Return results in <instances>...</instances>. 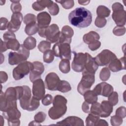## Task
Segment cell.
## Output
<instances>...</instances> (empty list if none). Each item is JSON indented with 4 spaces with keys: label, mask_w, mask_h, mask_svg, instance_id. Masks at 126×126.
<instances>
[{
    "label": "cell",
    "mask_w": 126,
    "mask_h": 126,
    "mask_svg": "<svg viewBox=\"0 0 126 126\" xmlns=\"http://www.w3.org/2000/svg\"><path fill=\"white\" fill-rule=\"evenodd\" d=\"M69 23L79 28H85L89 26L92 22L91 12L84 7H77L68 15Z\"/></svg>",
    "instance_id": "cell-1"
},
{
    "label": "cell",
    "mask_w": 126,
    "mask_h": 126,
    "mask_svg": "<svg viewBox=\"0 0 126 126\" xmlns=\"http://www.w3.org/2000/svg\"><path fill=\"white\" fill-rule=\"evenodd\" d=\"M67 99L63 96L57 95L53 101V106L48 111V115L53 120H57L63 116L67 111Z\"/></svg>",
    "instance_id": "cell-2"
},
{
    "label": "cell",
    "mask_w": 126,
    "mask_h": 126,
    "mask_svg": "<svg viewBox=\"0 0 126 126\" xmlns=\"http://www.w3.org/2000/svg\"><path fill=\"white\" fill-rule=\"evenodd\" d=\"M3 117L7 120L9 126H19L21 117V112L17 107L16 101L7 102L6 106L2 111Z\"/></svg>",
    "instance_id": "cell-3"
},
{
    "label": "cell",
    "mask_w": 126,
    "mask_h": 126,
    "mask_svg": "<svg viewBox=\"0 0 126 126\" xmlns=\"http://www.w3.org/2000/svg\"><path fill=\"white\" fill-rule=\"evenodd\" d=\"M24 92L22 96L19 99L21 107L22 109L29 111L36 110L39 106V100L32 97L31 90L28 86H23Z\"/></svg>",
    "instance_id": "cell-4"
},
{
    "label": "cell",
    "mask_w": 126,
    "mask_h": 126,
    "mask_svg": "<svg viewBox=\"0 0 126 126\" xmlns=\"http://www.w3.org/2000/svg\"><path fill=\"white\" fill-rule=\"evenodd\" d=\"M30 51L21 45L17 52H10L8 54V63L11 65H15L25 62L29 58Z\"/></svg>",
    "instance_id": "cell-5"
},
{
    "label": "cell",
    "mask_w": 126,
    "mask_h": 126,
    "mask_svg": "<svg viewBox=\"0 0 126 126\" xmlns=\"http://www.w3.org/2000/svg\"><path fill=\"white\" fill-rule=\"evenodd\" d=\"M74 54L73 60L71 63L72 69L76 72H83L90 55L88 53H76Z\"/></svg>",
    "instance_id": "cell-6"
},
{
    "label": "cell",
    "mask_w": 126,
    "mask_h": 126,
    "mask_svg": "<svg viewBox=\"0 0 126 126\" xmlns=\"http://www.w3.org/2000/svg\"><path fill=\"white\" fill-rule=\"evenodd\" d=\"M52 51L57 57L61 59H71V51L69 43L57 42L53 46Z\"/></svg>",
    "instance_id": "cell-7"
},
{
    "label": "cell",
    "mask_w": 126,
    "mask_h": 126,
    "mask_svg": "<svg viewBox=\"0 0 126 126\" xmlns=\"http://www.w3.org/2000/svg\"><path fill=\"white\" fill-rule=\"evenodd\" d=\"M113 13L112 17L117 26H123L126 24V11L124 6L120 2H115L112 5Z\"/></svg>",
    "instance_id": "cell-8"
},
{
    "label": "cell",
    "mask_w": 126,
    "mask_h": 126,
    "mask_svg": "<svg viewBox=\"0 0 126 126\" xmlns=\"http://www.w3.org/2000/svg\"><path fill=\"white\" fill-rule=\"evenodd\" d=\"M95 81L94 74L83 72L82 77L77 86V91L81 94L90 90Z\"/></svg>",
    "instance_id": "cell-9"
},
{
    "label": "cell",
    "mask_w": 126,
    "mask_h": 126,
    "mask_svg": "<svg viewBox=\"0 0 126 126\" xmlns=\"http://www.w3.org/2000/svg\"><path fill=\"white\" fill-rule=\"evenodd\" d=\"M33 68V63L27 61L22 62L13 69V77L16 80L21 79L31 71Z\"/></svg>",
    "instance_id": "cell-10"
},
{
    "label": "cell",
    "mask_w": 126,
    "mask_h": 126,
    "mask_svg": "<svg viewBox=\"0 0 126 126\" xmlns=\"http://www.w3.org/2000/svg\"><path fill=\"white\" fill-rule=\"evenodd\" d=\"M116 58V55L108 49H104L94 57V59L98 66H104Z\"/></svg>",
    "instance_id": "cell-11"
},
{
    "label": "cell",
    "mask_w": 126,
    "mask_h": 126,
    "mask_svg": "<svg viewBox=\"0 0 126 126\" xmlns=\"http://www.w3.org/2000/svg\"><path fill=\"white\" fill-rule=\"evenodd\" d=\"M61 32L57 24H53L48 27L45 30L44 37L50 43H57L60 38Z\"/></svg>",
    "instance_id": "cell-12"
},
{
    "label": "cell",
    "mask_w": 126,
    "mask_h": 126,
    "mask_svg": "<svg viewBox=\"0 0 126 126\" xmlns=\"http://www.w3.org/2000/svg\"><path fill=\"white\" fill-rule=\"evenodd\" d=\"M61 80L58 75L54 72L48 73L45 79V83L47 89L50 91H58Z\"/></svg>",
    "instance_id": "cell-13"
},
{
    "label": "cell",
    "mask_w": 126,
    "mask_h": 126,
    "mask_svg": "<svg viewBox=\"0 0 126 126\" xmlns=\"http://www.w3.org/2000/svg\"><path fill=\"white\" fill-rule=\"evenodd\" d=\"M32 93L33 96L36 99L40 100L45 95V84L43 80L38 79L32 82Z\"/></svg>",
    "instance_id": "cell-14"
},
{
    "label": "cell",
    "mask_w": 126,
    "mask_h": 126,
    "mask_svg": "<svg viewBox=\"0 0 126 126\" xmlns=\"http://www.w3.org/2000/svg\"><path fill=\"white\" fill-rule=\"evenodd\" d=\"M23 19V17L21 12L13 13L11 21L8 23L7 26L8 31L12 32H17L20 27Z\"/></svg>",
    "instance_id": "cell-15"
},
{
    "label": "cell",
    "mask_w": 126,
    "mask_h": 126,
    "mask_svg": "<svg viewBox=\"0 0 126 126\" xmlns=\"http://www.w3.org/2000/svg\"><path fill=\"white\" fill-rule=\"evenodd\" d=\"M93 91L97 95L108 97L113 92V88L111 85L103 82L97 84Z\"/></svg>",
    "instance_id": "cell-16"
},
{
    "label": "cell",
    "mask_w": 126,
    "mask_h": 126,
    "mask_svg": "<svg viewBox=\"0 0 126 126\" xmlns=\"http://www.w3.org/2000/svg\"><path fill=\"white\" fill-rule=\"evenodd\" d=\"M33 68L31 71L30 74V80L32 82L41 78V75L44 71V66L41 62L36 61L32 63Z\"/></svg>",
    "instance_id": "cell-17"
},
{
    "label": "cell",
    "mask_w": 126,
    "mask_h": 126,
    "mask_svg": "<svg viewBox=\"0 0 126 126\" xmlns=\"http://www.w3.org/2000/svg\"><path fill=\"white\" fill-rule=\"evenodd\" d=\"M74 34L73 29L69 26H64L62 29L59 39L57 42L70 43L71 37Z\"/></svg>",
    "instance_id": "cell-18"
},
{
    "label": "cell",
    "mask_w": 126,
    "mask_h": 126,
    "mask_svg": "<svg viewBox=\"0 0 126 126\" xmlns=\"http://www.w3.org/2000/svg\"><path fill=\"white\" fill-rule=\"evenodd\" d=\"M56 125L71 126H84L83 121L80 118L76 116H69L64 120L57 122Z\"/></svg>",
    "instance_id": "cell-19"
},
{
    "label": "cell",
    "mask_w": 126,
    "mask_h": 126,
    "mask_svg": "<svg viewBox=\"0 0 126 126\" xmlns=\"http://www.w3.org/2000/svg\"><path fill=\"white\" fill-rule=\"evenodd\" d=\"M36 19L39 29H46L49 27L51 17L47 12L44 11L38 13Z\"/></svg>",
    "instance_id": "cell-20"
},
{
    "label": "cell",
    "mask_w": 126,
    "mask_h": 126,
    "mask_svg": "<svg viewBox=\"0 0 126 126\" xmlns=\"http://www.w3.org/2000/svg\"><path fill=\"white\" fill-rule=\"evenodd\" d=\"M108 67L113 72H117L125 69V56L119 59L117 58L113 59L108 65Z\"/></svg>",
    "instance_id": "cell-21"
},
{
    "label": "cell",
    "mask_w": 126,
    "mask_h": 126,
    "mask_svg": "<svg viewBox=\"0 0 126 126\" xmlns=\"http://www.w3.org/2000/svg\"><path fill=\"white\" fill-rule=\"evenodd\" d=\"M100 117L106 118L109 117L113 111V105L108 101L103 100L100 104Z\"/></svg>",
    "instance_id": "cell-22"
},
{
    "label": "cell",
    "mask_w": 126,
    "mask_h": 126,
    "mask_svg": "<svg viewBox=\"0 0 126 126\" xmlns=\"http://www.w3.org/2000/svg\"><path fill=\"white\" fill-rule=\"evenodd\" d=\"M98 67V65L96 63L94 58H93L90 55L86 63L84 70L83 72H86L90 73L91 74H95V73L97 70Z\"/></svg>",
    "instance_id": "cell-23"
},
{
    "label": "cell",
    "mask_w": 126,
    "mask_h": 126,
    "mask_svg": "<svg viewBox=\"0 0 126 126\" xmlns=\"http://www.w3.org/2000/svg\"><path fill=\"white\" fill-rule=\"evenodd\" d=\"M52 0H37L34 2L32 5V8L37 11H42L46 7L47 8L53 3Z\"/></svg>",
    "instance_id": "cell-24"
},
{
    "label": "cell",
    "mask_w": 126,
    "mask_h": 126,
    "mask_svg": "<svg viewBox=\"0 0 126 126\" xmlns=\"http://www.w3.org/2000/svg\"><path fill=\"white\" fill-rule=\"evenodd\" d=\"M83 39L84 42L89 45L95 41L98 40L99 39V35L94 31H91L84 34Z\"/></svg>",
    "instance_id": "cell-25"
},
{
    "label": "cell",
    "mask_w": 126,
    "mask_h": 126,
    "mask_svg": "<svg viewBox=\"0 0 126 126\" xmlns=\"http://www.w3.org/2000/svg\"><path fill=\"white\" fill-rule=\"evenodd\" d=\"M84 97L85 101L90 104H92L97 102V95L93 90H88L84 93Z\"/></svg>",
    "instance_id": "cell-26"
},
{
    "label": "cell",
    "mask_w": 126,
    "mask_h": 126,
    "mask_svg": "<svg viewBox=\"0 0 126 126\" xmlns=\"http://www.w3.org/2000/svg\"><path fill=\"white\" fill-rule=\"evenodd\" d=\"M38 30L39 27L36 22H32L26 25L25 29L26 33L30 36L35 34L38 32Z\"/></svg>",
    "instance_id": "cell-27"
},
{
    "label": "cell",
    "mask_w": 126,
    "mask_h": 126,
    "mask_svg": "<svg viewBox=\"0 0 126 126\" xmlns=\"http://www.w3.org/2000/svg\"><path fill=\"white\" fill-rule=\"evenodd\" d=\"M4 42L6 43L7 49H10L13 51H18L21 46L19 41L16 39V38L10 39Z\"/></svg>",
    "instance_id": "cell-28"
},
{
    "label": "cell",
    "mask_w": 126,
    "mask_h": 126,
    "mask_svg": "<svg viewBox=\"0 0 126 126\" xmlns=\"http://www.w3.org/2000/svg\"><path fill=\"white\" fill-rule=\"evenodd\" d=\"M110 12V10L104 5H99L97 7L96 9L97 17L100 18H105V17H108L109 16Z\"/></svg>",
    "instance_id": "cell-29"
},
{
    "label": "cell",
    "mask_w": 126,
    "mask_h": 126,
    "mask_svg": "<svg viewBox=\"0 0 126 126\" xmlns=\"http://www.w3.org/2000/svg\"><path fill=\"white\" fill-rule=\"evenodd\" d=\"M23 46L28 50H32L36 47V40L32 36H29L27 37L25 40L24 41Z\"/></svg>",
    "instance_id": "cell-30"
},
{
    "label": "cell",
    "mask_w": 126,
    "mask_h": 126,
    "mask_svg": "<svg viewBox=\"0 0 126 126\" xmlns=\"http://www.w3.org/2000/svg\"><path fill=\"white\" fill-rule=\"evenodd\" d=\"M59 69L63 73H67L70 70V62L67 59H62L59 63Z\"/></svg>",
    "instance_id": "cell-31"
},
{
    "label": "cell",
    "mask_w": 126,
    "mask_h": 126,
    "mask_svg": "<svg viewBox=\"0 0 126 126\" xmlns=\"http://www.w3.org/2000/svg\"><path fill=\"white\" fill-rule=\"evenodd\" d=\"M99 116L94 114L90 113L86 119V126H95L96 123L99 119Z\"/></svg>",
    "instance_id": "cell-32"
},
{
    "label": "cell",
    "mask_w": 126,
    "mask_h": 126,
    "mask_svg": "<svg viewBox=\"0 0 126 126\" xmlns=\"http://www.w3.org/2000/svg\"><path fill=\"white\" fill-rule=\"evenodd\" d=\"M54 54L52 50H48L44 52L43 59L45 63H52L54 59Z\"/></svg>",
    "instance_id": "cell-33"
},
{
    "label": "cell",
    "mask_w": 126,
    "mask_h": 126,
    "mask_svg": "<svg viewBox=\"0 0 126 126\" xmlns=\"http://www.w3.org/2000/svg\"><path fill=\"white\" fill-rule=\"evenodd\" d=\"M71 90V86L68 82L65 80H61L60 85L58 91L62 93H66L70 91Z\"/></svg>",
    "instance_id": "cell-34"
},
{
    "label": "cell",
    "mask_w": 126,
    "mask_h": 126,
    "mask_svg": "<svg viewBox=\"0 0 126 126\" xmlns=\"http://www.w3.org/2000/svg\"><path fill=\"white\" fill-rule=\"evenodd\" d=\"M51 47V43L47 40L41 41L38 45V50L42 53L45 52L46 51L49 50Z\"/></svg>",
    "instance_id": "cell-35"
},
{
    "label": "cell",
    "mask_w": 126,
    "mask_h": 126,
    "mask_svg": "<svg viewBox=\"0 0 126 126\" xmlns=\"http://www.w3.org/2000/svg\"><path fill=\"white\" fill-rule=\"evenodd\" d=\"M110 71L109 69L107 67L103 68L100 72L99 78L102 81H107L108 80L110 76Z\"/></svg>",
    "instance_id": "cell-36"
},
{
    "label": "cell",
    "mask_w": 126,
    "mask_h": 126,
    "mask_svg": "<svg viewBox=\"0 0 126 126\" xmlns=\"http://www.w3.org/2000/svg\"><path fill=\"white\" fill-rule=\"evenodd\" d=\"M118 94L116 92H113L108 96V101L113 105H116L118 102Z\"/></svg>",
    "instance_id": "cell-37"
},
{
    "label": "cell",
    "mask_w": 126,
    "mask_h": 126,
    "mask_svg": "<svg viewBox=\"0 0 126 126\" xmlns=\"http://www.w3.org/2000/svg\"><path fill=\"white\" fill-rule=\"evenodd\" d=\"M57 2L60 3L62 6L66 9H69L71 8L74 4V2L73 0H56Z\"/></svg>",
    "instance_id": "cell-38"
},
{
    "label": "cell",
    "mask_w": 126,
    "mask_h": 126,
    "mask_svg": "<svg viewBox=\"0 0 126 126\" xmlns=\"http://www.w3.org/2000/svg\"><path fill=\"white\" fill-rule=\"evenodd\" d=\"M123 118L116 115L112 116L110 119L111 124L113 126H119L123 123Z\"/></svg>",
    "instance_id": "cell-39"
},
{
    "label": "cell",
    "mask_w": 126,
    "mask_h": 126,
    "mask_svg": "<svg viewBox=\"0 0 126 126\" xmlns=\"http://www.w3.org/2000/svg\"><path fill=\"white\" fill-rule=\"evenodd\" d=\"M49 13L52 15H56L59 13V7L56 3L53 2V3L48 7Z\"/></svg>",
    "instance_id": "cell-40"
},
{
    "label": "cell",
    "mask_w": 126,
    "mask_h": 126,
    "mask_svg": "<svg viewBox=\"0 0 126 126\" xmlns=\"http://www.w3.org/2000/svg\"><path fill=\"white\" fill-rule=\"evenodd\" d=\"M126 32V28L124 26H117L113 30V33L116 36L123 35Z\"/></svg>",
    "instance_id": "cell-41"
},
{
    "label": "cell",
    "mask_w": 126,
    "mask_h": 126,
    "mask_svg": "<svg viewBox=\"0 0 126 126\" xmlns=\"http://www.w3.org/2000/svg\"><path fill=\"white\" fill-rule=\"evenodd\" d=\"M36 18L35 16L31 13H29L26 14L24 18V22L26 25L32 22H35L36 21Z\"/></svg>",
    "instance_id": "cell-42"
},
{
    "label": "cell",
    "mask_w": 126,
    "mask_h": 126,
    "mask_svg": "<svg viewBox=\"0 0 126 126\" xmlns=\"http://www.w3.org/2000/svg\"><path fill=\"white\" fill-rule=\"evenodd\" d=\"M46 115L45 113L43 112H39L37 113L34 117V121L38 123H42L45 120Z\"/></svg>",
    "instance_id": "cell-43"
},
{
    "label": "cell",
    "mask_w": 126,
    "mask_h": 126,
    "mask_svg": "<svg viewBox=\"0 0 126 126\" xmlns=\"http://www.w3.org/2000/svg\"><path fill=\"white\" fill-rule=\"evenodd\" d=\"M53 98L51 95L50 94H47L43 97L42 99V103L45 105H49L51 104L52 103H53Z\"/></svg>",
    "instance_id": "cell-44"
},
{
    "label": "cell",
    "mask_w": 126,
    "mask_h": 126,
    "mask_svg": "<svg viewBox=\"0 0 126 126\" xmlns=\"http://www.w3.org/2000/svg\"><path fill=\"white\" fill-rule=\"evenodd\" d=\"M106 22H107L105 18L97 17L95 19L94 24L96 27L101 28L105 26Z\"/></svg>",
    "instance_id": "cell-45"
},
{
    "label": "cell",
    "mask_w": 126,
    "mask_h": 126,
    "mask_svg": "<svg viewBox=\"0 0 126 126\" xmlns=\"http://www.w3.org/2000/svg\"><path fill=\"white\" fill-rule=\"evenodd\" d=\"M126 107L124 106H121L119 107L116 111V115L122 118H125L126 116Z\"/></svg>",
    "instance_id": "cell-46"
},
{
    "label": "cell",
    "mask_w": 126,
    "mask_h": 126,
    "mask_svg": "<svg viewBox=\"0 0 126 126\" xmlns=\"http://www.w3.org/2000/svg\"><path fill=\"white\" fill-rule=\"evenodd\" d=\"M22 9V6L19 2L12 3L11 5V10L14 13L20 12Z\"/></svg>",
    "instance_id": "cell-47"
},
{
    "label": "cell",
    "mask_w": 126,
    "mask_h": 126,
    "mask_svg": "<svg viewBox=\"0 0 126 126\" xmlns=\"http://www.w3.org/2000/svg\"><path fill=\"white\" fill-rule=\"evenodd\" d=\"M8 20L4 17L0 18V29L1 31L5 30L7 29V26L8 24Z\"/></svg>",
    "instance_id": "cell-48"
},
{
    "label": "cell",
    "mask_w": 126,
    "mask_h": 126,
    "mask_svg": "<svg viewBox=\"0 0 126 126\" xmlns=\"http://www.w3.org/2000/svg\"><path fill=\"white\" fill-rule=\"evenodd\" d=\"M101 45V43L98 40L95 41L94 42L89 44V48L92 51H94L98 49Z\"/></svg>",
    "instance_id": "cell-49"
},
{
    "label": "cell",
    "mask_w": 126,
    "mask_h": 126,
    "mask_svg": "<svg viewBox=\"0 0 126 126\" xmlns=\"http://www.w3.org/2000/svg\"><path fill=\"white\" fill-rule=\"evenodd\" d=\"M3 38L4 39V41H6L8 39L16 38V36L14 32H12L10 31H7L3 34Z\"/></svg>",
    "instance_id": "cell-50"
},
{
    "label": "cell",
    "mask_w": 126,
    "mask_h": 126,
    "mask_svg": "<svg viewBox=\"0 0 126 126\" xmlns=\"http://www.w3.org/2000/svg\"><path fill=\"white\" fill-rule=\"evenodd\" d=\"M0 82H1V83H5L7 81V80L8 79L7 74H6V72L2 71H0Z\"/></svg>",
    "instance_id": "cell-51"
},
{
    "label": "cell",
    "mask_w": 126,
    "mask_h": 126,
    "mask_svg": "<svg viewBox=\"0 0 126 126\" xmlns=\"http://www.w3.org/2000/svg\"><path fill=\"white\" fill-rule=\"evenodd\" d=\"M89 105H90V104L88 103L86 101H85L83 103L82 106V110L85 113H90V107Z\"/></svg>",
    "instance_id": "cell-52"
},
{
    "label": "cell",
    "mask_w": 126,
    "mask_h": 126,
    "mask_svg": "<svg viewBox=\"0 0 126 126\" xmlns=\"http://www.w3.org/2000/svg\"><path fill=\"white\" fill-rule=\"evenodd\" d=\"M0 52L2 53L5 52L7 49V48L6 47L5 42L4 41L3 42L1 39H0Z\"/></svg>",
    "instance_id": "cell-53"
},
{
    "label": "cell",
    "mask_w": 126,
    "mask_h": 126,
    "mask_svg": "<svg viewBox=\"0 0 126 126\" xmlns=\"http://www.w3.org/2000/svg\"><path fill=\"white\" fill-rule=\"evenodd\" d=\"M95 126H108V124L105 120L99 119L96 123Z\"/></svg>",
    "instance_id": "cell-54"
},
{
    "label": "cell",
    "mask_w": 126,
    "mask_h": 126,
    "mask_svg": "<svg viewBox=\"0 0 126 126\" xmlns=\"http://www.w3.org/2000/svg\"><path fill=\"white\" fill-rule=\"evenodd\" d=\"M78 3L80 4H81V5H87L88 4V3L90 2V0H88V1H83V0H78Z\"/></svg>",
    "instance_id": "cell-55"
},
{
    "label": "cell",
    "mask_w": 126,
    "mask_h": 126,
    "mask_svg": "<svg viewBox=\"0 0 126 126\" xmlns=\"http://www.w3.org/2000/svg\"><path fill=\"white\" fill-rule=\"evenodd\" d=\"M31 125H33V126H39V125H41L40 124V123H38L37 122H36L35 121H33L32 122H31L29 124V126H31Z\"/></svg>",
    "instance_id": "cell-56"
}]
</instances>
